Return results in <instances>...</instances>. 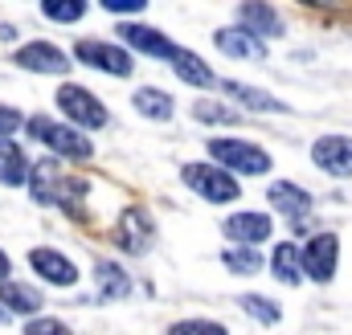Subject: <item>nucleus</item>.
I'll return each mask as SVG.
<instances>
[{"mask_svg": "<svg viewBox=\"0 0 352 335\" xmlns=\"http://www.w3.org/2000/svg\"><path fill=\"white\" fill-rule=\"evenodd\" d=\"M0 323H8V311H4V307H0Z\"/></svg>", "mask_w": 352, "mask_h": 335, "instance_id": "473e14b6", "label": "nucleus"}, {"mask_svg": "<svg viewBox=\"0 0 352 335\" xmlns=\"http://www.w3.org/2000/svg\"><path fill=\"white\" fill-rule=\"evenodd\" d=\"M25 123H29V119H25L16 106H4V102H0V139H12V131L25 127Z\"/></svg>", "mask_w": 352, "mask_h": 335, "instance_id": "c756f323", "label": "nucleus"}, {"mask_svg": "<svg viewBox=\"0 0 352 335\" xmlns=\"http://www.w3.org/2000/svg\"><path fill=\"white\" fill-rule=\"evenodd\" d=\"M102 8H107V12H144L148 0H107Z\"/></svg>", "mask_w": 352, "mask_h": 335, "instance_id": "7c9ffc66", "label": "nucleus"}, {"mask_svg": "<svg viewBox=\"0 0 352 335\" xmlns=\"http://www.w3.org/2000/svg\"><path fill=\"white\" fill-rule=\"evenodd\" d=\"M266 262H270L274 278H278V282H287V286H295V282L303 278V250H299L295 242H283V246H274V253H270Z\"/></svg>", "mask_w": 352, "mask_h": 335, "instance_id": "a211bd4d", "label": "nucleus"}, {"mask_svg": "<svg viewBox=\"0 0 352 335\" xmlns=\"http://www.w3.org/2000/svg\"><path fill=\"white\" fill-rule=\"evenodd\" d=\"M25 131H29V139L45 143L50 152H58V156H66V160H90V156H94L90 139L82 135V131H78V127H70V123L45 119V115H29Z\"/></svg>", "mask_w": 352, "mask_h": 335, "instance_id": "f257e3e1", "label": "nucleus"}, {"mask_svg": "<svg viewBox=\"0 0 352 335\" xmlns=\"http://www.w3.org/2000/svg\"><path fill=\"white\" fill-rule=\"evenodd\" d=\"M12 66H21L29 74H66L70 70V58L58 45H50V41H29V45H21L12 54Z\"/></svg>", "mask_w": 352, "mask_h": 335, "instance_id": "0eeeda50", "label": "nucleus"}, {"mask_svg": "<svg viewBox=\"0 0 352 335\" xmlns=\"http://www.w3.org/2000/svg\"><path fill=\"white\" fill-rule=\"evenodd\" d=\"M221 229H226V238H230L234 246H250V250H254L258 242L270 238V229H274V225H270V217H266V213H234Z\"/></svg>", "mask_w": 352, "mask_h": 335, "instance_id": "4468645a", "label": "nucleus"}, {"mask_svg": "<svg viewBox=\"0 0 352 335\" xmlns=\"http://www.w3.org/2000/svg\"><path fill=\"white\" fill-rule=\"evenodd\" d=\"M41 16H50V21H82V16H87V4H82V0H70V4L45 0V4H41Z\"/></svg>", "mask_w": 352, "mask_h": 335, "instance_id": "a878e982", "label": "nucleus"}, {"mask_svg": "<svg viewBox=\"0 0 352 335\" xmlns=\"http://www.w3.org/2000/svg\"><path fill=\"white\" fill-rule=\"evenodd\" d=\"M8 274H12V257L0 250V282H8Z\"/></svg>", "mask_w": 352, "mask_h": 335, "instance_id": "2f4dec72", "label": "nucleus"}, {"mask_svg": "<svg viewBox=\"0 0 352 335\" xmlns=\"http://www.w3.org/2000/svg\"><path fill=\"white\" fill-rule=\"evenodd\" d=\"M238 25H242L246 33H254L258 41H263V37H278V33H283V16H278L270 4H258V0L238 4Z\"/></svg>", "mask_w": 352, "mask_h": 335, "instance_id": "2eb2a0df", "label": "nucleus"}, {"mask_svg": "<svg viewBox=\"0 0 352 335\" xmlns=\"http://www.w3.org/2000/svg\"><path fill=\"white\" fill-rule=\"evenodd\" d=\"M115 246L127 253H144L152 246V217L144 209H127L115 225Z\"/></svg>", "mask_w": 352, "mask_h": 335, "instance_id": "f8f14e48", "label": "nucleus"}, {"mask_svg": "<svg viewBox=\"0 0 352 335\" xmlns=\"http://www.w3.org/2000/svg\"><path fill=\"white\" fill-rule=\"evenodd\" d=\"M311 164L328 176H352V135H320L311 143Z\"/></svg>", "mask_w": 352, "mask_h": 335, "instance_id": "6e6552de", "label": "nucleus"}, {"mask_svg": "<svg viewBox=\"0 0 352 335\" xmlns=\"http://www.w3.org/2000/svg\"><path fill=\"white\" fill-rule=\"evenodd\" d=\"M221 90L230 94V98H238L246 111H258V115H270V111H287L274 94H266L258 86H242V82H221Z\"/></svg>", "mask_w": 352, "mask_h": 335, "instance_id": "aec40b11", "label": "nucleus"}, {"mask_svg": "<svg viewBox=\"0 0 352 335\" xmlns=\"http://www.w3.org/2000/svg\"><path fill=\"white\" fill-rule=\"evenodd\" d=\"M29 176H33V164H29L25 148L12 143V139H0V184L16 188V184H25Z\"/></svg>", "mask_w": 352, "mask_h": 335, "instance_id": "dca6fc26", "label": "nucleus"}, {"mask_svg": "<svg viewBox=\"0 0 352 335\" xmlns=\"http://www.w3.org/2000/svg\"><path fill=\"white\" fill-rule=\"evenodd\" d=\"M213 45H217L226 58H238V62H266V45L254 33H246L242 25H238V29H217V33H213Z\"/></svg>", "mask_w": 352, "mask_h": 335, "instance_id": "ddd939ff", "label": "nucleus"}, {"mask_svg": "<svg viewBox=\"0 0 352 335\" xmlns=\"http://www.w3.org/2000/svg\"><path fill=\"white\" fill-rule=\"evenodd\" d=\"M192 115L201 119V123H238V111H230V106H221V102H197L192 106Z\"/></svg>", "mask_w": 352, "mask_h": 335, "instance_id": "bb28decb", "label": "nucleus"}, {"mask_svg": "<svg viewBox=\"0 0 352 335\" xmlns=\"http://www.w3.org/2000/svg\"><path fill=\"white\" fill-rule=\"evenodd\" d=\"M131 102H135V111L144 115V119H173V98L164 94V90H156V86H144V90H135L131 94Z\"/></svg>", "mask_w": 352, "mask_h": 335, "instance_id": "4be33fe9", "label": "nucleus"}, {"mask_svg": "<svg viewBox=\"0 0 352 335\" xmlns=\"http://www.w3.org/2000/svg\"><path fill=\"white\" fill-rule=\"evenodd\" d=\"M41 294L33 290V286H25V282H0V307L8 311V315H37L41 311Z\"/></svg>", "mask_w": 352, "mask_h": 335, "instance_id": "f3484780", "label": "nucleus"}, {"mask_svg": "<svg viewBox=\"0 0 352 335\" xmlns=\"http://www.w3.org/2000/svg\"><path fill=\"white\" fill-rule=\"evenodd\" d=\"M173 70H176V78H180V82H188V86H201V90H205V86H213V82H217V78H213V70H209V66H205V62H201V58H197L192 49H176V58H173Z\"/></svg>", "mask_w": 352, "mask_h": 335, "instance_id": "412c9836", "label": "nucleus"}, {"mask_svg": "<svg viewBox=\"0 0 352 335\" xmlns=\"http://www.w3.org/2000/svg\"><path fill=\"white\" fill-rule=\"evenodd\" d=\"M180 176H184V184H188L197 196H205L209 205H230V200L242 196L238 180H234L226 168H217V164H184L180 168Z\"/></svg>", "mask_w": 352, "mask_h": 335, "instance_id": "7ed1b4c3", "label": "nucleus"}, {"mask_svg": "<svg viewBox=\"0 0 352 335\" xmlns=\"http://www.w3.org/2000/svg\"><path fill=\"white\" fill-rule=\"evenodd\" d=\"M94 278H98V290H102L107 299H127V290H131V278H127L115 262H98V266H94Z\"/></svg>", "mask_w": 352, "mask_h": 335, "instance_id": "5701e85b", "label": "nucleus"}, {"mask_svg": "<svg viewBox=\"0 0 352 335\" xmlns=\"http://www.w3.org/2000/svg\"><path fill=\"white\" fill-rule=\"evenodd\" d=\"M266 200L274 205V213L291 217L295 233H299V221H303V213H311V192H303V188H299V184H291V180H274V184L266 188Z\"/></svg>", "mask_w": 352, "mask_h": 335, "instance_id": "9b49d317", "label": "nucleus"}, {"mask_svg": "<svg viewBox=\"0 0 352 335\" xmlns=\"http://www.w3.org/2000/svg\"><path fill=\"white\" fill-rule=\"evenodd\" d=\"M168 335H230V332L213 319H184V323H173Z\"/></svg>", "mask_w": 352, "mask_h": 335, "instance_id": "cd10ccee", "label": "nucleus"}, {"mask_svg": "<svg viewBox=\"0 0 352 335\" xmlns=\"http://www.w3.org/2000/svg\"><path fill=\"white\" fill-rule=\"evenodd\" d=\"M25 335H74V332H70L62 319H50V315L41 319V315H37V319H29V323H25Z\"/></svg>", "mask_w": 352, "mask_h": 335, "instance_id": "c85d7f7f", "label": "nucleus"}, {"mask_svg": "<svg viewBox=\"0 0 352 335\" xmlns=\"http://www.w3.org/2000/svg\"><path fill=\"white\" fill-rule=\"evenodd\" d=\"M119 37H123V45L140 49L144 58H168V62H173L176 49H180V45H173L160 29H152V25H135V21H123V25H119Z\"/></svg>", "mask_w": 352, "mask_h": 335, "instance_id": "1a4fd4ad", "label": "nucleus"}, {"mask_svg": "<svg viewBox=\"0 0 352 335\" xmlns=\"http://www.w3.org/2000/svg\"><path fill=\"white\" fill-rule=\"evenodd\" d=\"M336 262H340V238L336 233H316L303 246V274L311 282H332Z\"/></svg>", "mask_w": 352, "mask_h": 335, "instance_id": "423d86ee", "label": "nucleus"}, {"mask_svg": "<svg viewBox=\"0 0 352 335\" xmlns=\"http://www.w3.org/2000/svg\"><path fill=\"white\" fill-rule=\"evenodd\" d=\"M238 307H242L250 319L266 323V327H274V323L283 319V307H278V303H270V299H263V294H242V299H238Z\"/></svg>", "mask_w": 352, "mask_h": 335, "instance_id": "b1692460", "label": "nucleus"}, {"mask_svg": "<svg viewBox=\"0 0 352 335\" xmlns=\"http://www.w3.org/2000/svg\"><path fill=\"white\" fill-rule=\"evenodd\" d=\"M209 156L226 168L230 176L234 172H242V176H266V168H270L266 148L246 143V139H209Z\"/></svg>", "mask_w": 352, "mask_h": 335, "instance_id": "20e7f679", "label": "nucleus"}, {"mask_svg": "<svg viewBox=\"0 0 352 335\" xmlns=\"http://www.w3.org/2000/svg\"><path fill=\"white\" fill-rule=\"evenodd\" d=\"M58 111L70 119V127H78V131H98V127H107L111 123V115H107V106L90 94L87 86H78V82H66V86H58Z\"/></svg>", "mask_w": 352, "mask_h": 335, "instance_id": "f03ea898", "label": "nucleus"}, {"mask_svg": "<svg viewBox=\"0 0 352 335\" xmlns=\"http://www.w3.org/2000/svg\"><path fill=\"white\" fill-rule=\"evenodd\" d=\"M221 262H226L230 274H258L263 270V257L250 250V246H230V250L221 253Z\"/></svg>", "mask_w": 352, "mask_h": 335, "instance_id": "393cba45", "label": "nucleus"}, {"mask_svg": "<svg viewBox=\"0 0 352 335\" xmlns=\"http://www.w3.org/2000/svg\"><path fill=\"white\" fill-rule=\"evenodd\" d=\"M29 188H33V200H37V205H58V192H62V176H58V164H50V160L33 164Z\"/></svg>", "mask_w": 352, "mask_h": 335, "instance_id": "6ab92c4d", "label": "nucleus"}, {"mask_svg": "<svg viewBox=\"0 0 352 335\" xmlns=\"http://www.w3.org/2000/svg\"><path fill=\"white\" fill-rule=\"evenodd\" d=\"M29 266H33V274L45 278L50 286H74V282H78V266L58 250H45V246L29 250Z\"/></svg>", "mask_w": 352, "mask_h": 335, "instance_id": "9d476101", "label": "nucleus"}, {"mask_svg": "<svg viewBox=\"0 0 352 335\" xmlns=\"http://www.w3.org/2000/svg\"><path fill=\"white\" fill-rule=\"evenodd\" d=\"M74 58L90 66V70H102V74H115V78H127L131 70H135V62H131V54L123 49V45H111V41H78L74 45Z\"/></svg>", "mask_w": 352, "mask_h": 335, "instance_id": "39448f33", "label": "nucleus"}]
</instances>
